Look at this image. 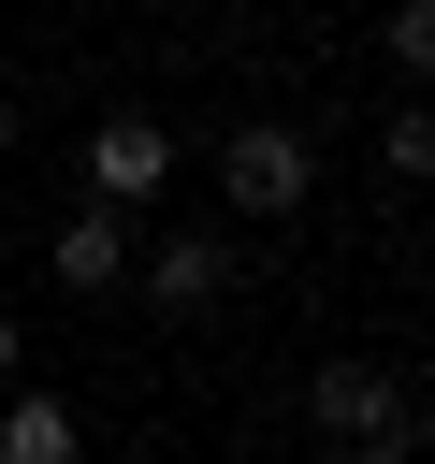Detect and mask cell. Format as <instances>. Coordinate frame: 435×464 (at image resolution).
Wrapping results in <instances>:
<instances>
[{
	"mask_svg": "<svg viewBox=\"0 0 435 464\" xmlns=\"http://www.w3.org/2000/svg\"><path fill=\"white\" fill-rule=\"evenodd\" d=\"M304 188H319L304 116H246V130H218V203H232V218H290Z\"/></svg>",
	"mask_w": 435,
	"mask_h": 464,
	"instance_id": "obj_2",
	"label": "cell"
},
{
	"mask_svg": "<svg viewBox=\"0 0 435 464\" xmlns=\"http://www.w3.org/2000/svg\"><path fill=\"white\" fill-rule=\"evenodd\" d=\"M130 290H145L160 319L218 304V290H232V232H145V246H130Z\"/></svg>",
	"mask_w": 435,
	"mask_h": 464,
	"instance_id": "obj_5",
	"label": "cell"
},
{
	"mask_svg": "<svg viewBox=\"0 0 435 464\" xmlns=\"http://www.w3.org/2000/svg\"><path fill=\"white\" fill-rule=\"evenodd\" d=\"M130 246H145V218H130V203H87V188H72V218L44 232V276H58L72 304H87V290H130Z\"/></svg>",
	"mask_w": 435,
	"mask_h": 464,
	"instance_id": "obj_4",
	"label": "cell"
},
{
	"mask_svg": "<svg viewBox=\"0 0 435 464\" xmlns=\"http://www.w3.org/2000/svg\"><path fill=\"white\" fill-rule=\"evenodd\" d=\"M0 392H29V334H14V304H0Z\"/></svg>",
	"mask_w": 435,
	"mask_h": 464,
	"instance_id": "obj_9",
	"label": "cell"
},
{
	"mask_svg": "<svg viewBox=\"0 0 435 464\" xmlns=\"http://www.w3.org/2000/svg\"><path fill=\"white\" fill-rule=\"evenodd\" d=\"M174 160H188L174 116H87V203H130V218H145V203L174 188Z\"/></svg>",
	"mask_w": 435,
	"mask_h": 464,
	"instance_id": "obj_3",
	"label": "cell"
},
{
	"mask_svg": "<svg viewBox=\"0 0 435 464\" xmlns=\"http://www.w3.org/2000/svg\"><path fill=\"white\" fill-rule=\"evenodd\" d=\"M377 174H406V188L435 174V102H406V116H377Z\"/></svg>",
	"mask_w": 435,
	"mask_h": 464,
	"instance_id": "obj_7",
	"label": "cell"
},
{
	"mask_svg": "<svg viewBox=\"0 0 435 464\" xmlns=\"http://www.w3.org/2000/svg\"><path fill=\"white\" fill-rule=\"evenodd\" d=\"M392 72L435 87V0H392Z\"/></svg>",
	"mask_w": 435,
	"mask_h": 464,
	"instance_id": "obj_8",
	"label": "cell"
},
{
	"mask_svg": "<svg viewBox=\"0 0 435 464\" xmlns=\"http://www.w3.org/2000/svg\"><path fill=\"white\" fill-rule=\"evenodd\" d=\"M0 160H14V102H0Z\"/></svg>",
	"mask_w": 435,
	"mask_h": 464,
	"instance_id": "obj_10",
	"label": "cell"
},
{
	"mask_svg": "<svg viewBox=\"0 0 435 464\" xmlns=\"http://www.w3.org/2000/svg\"><path fill=\"white\" fill-rule=\"evenodd\" d=\"M0 464H87V420L58 392H0Z\"/></svg>",
	"mask_w": 435,
	"mask_h": 464,
	"instance_id": "obj_6",
	"label": "cell"
},
{
	"mask_svg": "<svg viewBox=\"0 0 435 464\" xmlns=\"http://www.w3.org/2000/svg\"><path fill=\"white\" fill-rule=\"evenodd\" d=\"M304 420H319L348 464H420V450H435V406H420L392 362H319V377H304Z\"/></svg>",
	"mask_w": 435,
	"mask_h": 464,
	"instance_id": "obj_1",
	"label": "cell"
}]
</instances>
